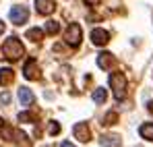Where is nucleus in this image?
<instances>
[{
	"label": "nucleus",
	"instance_id": "nucleus-13",
	"mask_svg": "<svg viewBox=\"0 0 153 147\" xmlns=\"http://www.w3.org/2000/svg\"><path fill=\"white\" fill-rule=\"evenodd\" d=\"M13 79H15L13 69H0V85H8L13 83Z\"/></svg>",
	"mask_w": 153,
	"mask_h": 147
},
{
	"label": "nucleus",
	"instance_id": "nucleus-11",
	"mask_svg": "<svg viewBox=\"0 0 153 147\" xmlns=\"http://www.w3.org/2000/svg\"><path fill=\"white\" fill-rule=\"evenodd\" d=\"M19 99H21V104H23V106H31L35 98H33L31 89H27V87H21V89H19Z\"/></svg>",
	"mask_w": 153,
	"mask_h": 147
},
{
	"label": "nucleus",
	"instance_id": "nucleus-20",
	"mask_svg": "<svg viewBox=\"0 0 153 147\" xmlns=\"http://www.w3.org/2000/svg\"><path fill=\"white\" fill-rule=\"evenodd\" d=\"M0 101H2V104H8V101H10V96H8V93H2V96H0Z\"/></svg>",
	"mask_w": 153,
	"mask_h": 147
},
{
	"label": "nucleus",
	"instance_id": "nucleus-8",
	"mask_svg": "<svg viewBox=\"0 0 153 147\" xmlns=\"http://www.w3.org/2000/svg\"><path fill=\"white\" fill-rule=\"evenodd\" d=\"M35 8L39 15H52L56 4H54V0H35Z\"/></svg>",
	"mask_w": 153,
	"mask_h": 147
},
{
	"label": "nucleus",
	"instance_id": "nucleus-10",
	"mask_svg": "<svg viewBox=\"0 0 153 147\" xmlns=\"http://www.w3.org/2000/svg\"><path fill=\"white\" fill-rule=\"evenodd\" d=\"M100 143H102V147H120V137H116V135H103L102 139H100Z\"/></svg>",
	"mask_w": 153,
	"mask_h": 147
},
{
	"label": "nucleus",
	"instance_id": "nucleus-7",
	"mask_svg": "<svg viewBox=\"0 0 153 147\" xmlns=\"http://www.w3.org/2000/svg\"><path fill=\"white\" fill-rule=\"evenodd\" d=\"M91 42H93L95 46H105V44L110 42V33H108L105 29H93V31H91Z\"/></svg>",
	"mask_w": 153,
	"mask_h": 147
},
{
	"label": "nucleus",
	"instance_id": "nucleus-22",
	"mask_svg": "<svg viewBox=\"0 0 153 147\" xmlns=\"http://www.w3.org/2000/svg\"><path fill=\"white\" fill-rule=\"evenodd\" d=\"M60 147H75V145H73L71 141H64V143H62V145H60Z\"/></svg>",
	"mask_w": 153,
	"mask_h": 147
},
{
	"label": "nucleus",
	"instance_id": "nucleus-12",
	"mask_svg": "<svg viewBox=\"0 0 153 147\" xmlns=\"http://www.w3.org/2000/svg\"><path fill=\"white\" fill-rule=\"evenodd\" d=\"M139 135H141L143 139H147V141H153V122L141 124V128H139Z\"/></svg>",
	"mask_w": 153,
	"mask_h": 147
},
{
	"label": "nucleus",
	"instance_id": "nucleus-4",
	"mask_svg": "<svg viewBox=\"0 0 153 147\" xmlns=\"http://www.w3.org/2000/svg\"><path fill=\"white\" fill-rule=\"evenodd\" d=\"M27 19H29L27 6H13V8H10V21L15 25H23Z\"/></svg>",
	"mask_w": 153,
	"mask_h": 147
},
{
	"label": "nucleus",
	"instance_id": "nucleus-19",
	"mask_svg": "<svg viewBox=\"0 0 153 147\" xmlns=\"http://www.w3.org/2000/svg\"><path fill=\"white\" fill-rule=\"evenodd\" d=\"M19 120H23V122H27V120H33V114H27V112H23V114H19Z\"/></svg>",
	"mask_w": 153,
	"mask_h": 147
},
{
	"label": "nucleus",
	"instance_id": "nucleus-6",
	"mask_svg": "<svg viewBox=\"0 0 153 147\" xmlns=\"http://www.w3.org/2000/svg\"><path fill=\"white\" fill-rule=\"evenodd\" d=\"M25 79H29V81H37L39 79V66H37V62L31 58V60H27L25 64Z\"/></svg>",
	"mask_w": 153,
	"mask_h": 147
},
{
	"label": "nucleus",
	"instance_id": "nucleus-1",
	"mask_svg": "<svg viewBox=\"0 0 153 147\" xmlns=\"http://www.w3.org/2000/svg\"><path fill=\"white\" fill-rule=\"evenodd\" d=\"M2 54H4V58H8V60H19V58L25 54V48H23V44H21L17 37H8V40L4 42V46H2Z\"/></svg>",
	"mask_w": 153,
	"mask_h": 147
},
{
	"label": "nucleus",
	"instance_id": "nucleus-17",
	"mask_svg": "<svg viewBox=\"0 0 153 147\" xmlns=\"http://www.w3.org/2000/svg\"><path fill=\"white\" fill-rule=\"evenodd\" d=\"M116 120H118V114H116V112H110V114L103 118V124H114Z\"/></svg>",
	"mask_w": 153,
	"mask_h": 147
},
{
	"label": "nucleus",
	"instance_id": "nucleus-24",
	"mask_svg": "<svg viewBox=\"0 0 153 147\" xmlns=\"http://www.w3.org/2000/svg\"><path fill=\"white\" fill-rule=\"evenodd\" d=\"M151 110H153V104H151Z\"/></svg>",
	"mask_w": 153,
	"mask_h": 147
},
{
	"label": "nucleus",
	"instance_id": "nucleus-25",
	"mask_svg": "<svg viewBox=\"0 0 153 147\" xmlns=\"http://www.w3.org/2000/svg\"><path fill=\"white\" fill-rule=\"evenodd\" d=\"M0 122H2V120H0Z\"/></svg>",
	"mask_w": 153,
	"mask_h": 147
},
{
	"label": "nucleus",
	"instance_id": "nucleus-2",
	"mask_svg": "<svg viewBox=\"0 0 153 147\" xmlns=\"http://www.w3.org/2000/svg\"><path fill=\"white\" fill-rule=\"evenodd\" d=\"M110 85L114 89V98L118 99H124L126 98V77L122 73H112L110 75Z\"/></svg>",
	"mask_w": 153,
	"mask_h": 147
},
{
	"label": "nucleus",
	"instance_id": "nucleus-16",
	"mask_svg": "<svg viewBox=\"0 0 153 147\" xmlns=\"http://www.w3.org/2000/svg\"><path fill=\"white\" fill-rule=\"evenodd\" d=\"M46 31H48L50 35H56V33L60 31V25H58V21H48V23H46Z\"/></svg>",
	"mask_w": 153,
	"mask_h": 147
},
{
	"label": "nucleus",
	"instance_id": "nucleus-23",
	"mask_svg": "<svg viewBox=\"0 0 153 147\" xmlns=\"http://www.w3.org/2000/svg\"><path fill=\"white\" fill-rule=\"evenodd\" d=\"M2 31H4V23L0 21V33H2Z\"/></svg>",
	"mask_w": 153,
	"mask_h": 147
},
{
	"label": "nucleus",
	"instance_id": "nucleus-14",
	"mask_svg": "<svg viewBox=\"0 0 153 147\" xmlns=\"http://www.w3.org/2000/svg\"><path fill=\"white\" fill-rule=\"evenodd\" d=\"M105 98H108V91H105L103 87H100V89L93 91V101H95V104H103Z\"/></svg>",
	"mask_w": 153,
	"mask_h": 147
},
{
	"label": "nucleus",
	"instance_id": "nucleus-9",
	"mask_svg": "<svg viewBox=\"0 0 153 147\" xmlns=\"http://www.w3.org/2000/svg\"><path fill=\"white\" fill-rule=\"evenodd\" d=\"M114 62H116V58H114L110 52H102V54L97 56V66L103 69V71H105V69H112V66H114Z\"/></svg>",
	"mask_w": 153,
	"mask_h": 147
},
{
	"label": "nucleus",
	"instance_id": "nucleus-3",
	"mask_svg": "<svg viewBox=\"0 0 153 147\" xmlns=\"http://www.w3.org/2000/svg\"><path fill=\"white\" fill-rule=\"evenodd\" d=\"M81 37H83L81 27H79L76 23H71V25H68V29H66V33H64L66 44H68V46H73V48H76V46L81 44Z\"/></svg>",
	"mask_w": 153,
	"mask_h": 147
},
{
	"label": "nucleus",
	"instance_id": "nucleus-21",
	"mask_svg": "<svg viewBox=\"0 0 153 147\" xmlns=\"http://www.w3.org/2000/svg\"><path fill=\"white\" fill-rule=\"evenodd\" d=\"M102 0H85V4H89V6H97Z\"/></svg>",
	"mask_w": 153,
	"mask_h": 147
},
{
	"label": "nucleus",
	"instance_id": "nucleus-5",
	"mask_svg": "<svg viewBox=\"0 0 153 147\" xmlns=\"http://www.w3.org/2000/svg\"><path fill=\"white\" fill-rule=\"evenodd\" d=\"M73 133H75V137L79 141H83V143H87L89 139H91V133H89V126L87 122H76L75 128H73Z\"/></svg>",
	"mask_w": 153,
	"mask_h": 147
},
{
	"label": "nucleus",
	"instance_id": "nucleus-15",
	"mask_svg": "<svg viewBox=\"0 0 153 147\" xmlns=\"http://www.w3.org/2000/svg\"><path fill=\"white\" fill-rule=\"evenodd\" d=\"M27 37H29L31 42H39V40L44 37V31L37 29V27H35V29H29V31H27Z\"/></svg>",
	"mask_w": 153,
	"mask_h": 147
},
{
	"label": "nucleus",
	"instance_id": "nucleus-18",
	"mask_svg": "<svg viewBox=\"0 0 153 147\" xmlns=\"http://www.w3.org/2000/svg\"><path fill=\"white\" fill-rule=\"evenodd\" d=\"M48 131H50V135H58V133H60V124L58 122H50V128H48Z\"/></svg>",
	"mask_w": 153,
	"mask_h": 147
}]
</instances>
